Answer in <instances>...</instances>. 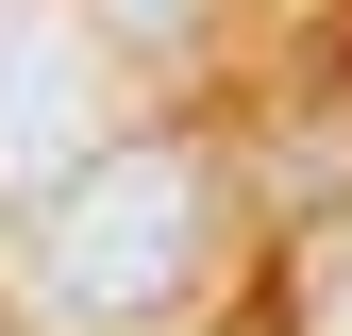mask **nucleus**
<instances>
[{"instance_id":"nucleus-2","label":"nucleus","mask_w":352,"mask_h":336,"mask_svg":"<svg viewBox=\"0 0 352 336\" xmlns=\"http://www.w3.org/2000/svg\"><path fill=\"white\" fill-rule=\"evenodd\" d=\"M0 336H17V319H0Z\"/></svg>"},{"instance_id":"nucleus-1","label":"nucleus","mask_w":352,"mask_h":336,"mask_svg":"<svg viewBox=\"0 0 352 336\" xmlns=\"http://www.w3.org/2000/svg\"><path fill=\"white\" fill-rule=\"evenodd\" d=\"M34 252H51V286H67L84 319H168L185 269H201V151H185V135H135V151L51 168Z\"/></svg>"}]
</instances>
